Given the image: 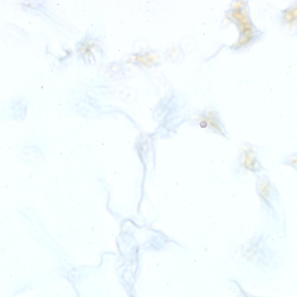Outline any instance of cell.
<instances>
[{"instance_id": "3", "label": "cell", "mask_w": 297, "mask_h": 297, "mask_svg": "<svg viewBox=\"0 0 297 297\" xmlns=\"http://www.w3.org/2000/svg\"><path fill=\"white\" fill-rule=\"evenodd\" d=\"M200 125L201 127L204 128L207 127V123L204 121H202L200 123Z\"/></svg>"}, {"instance_id": "2", "label": "cell", "mask_w": 297, "mask_h": 297, "mask_svg": "<svg viewBox=\"0 0 297 297\" xmlns=\"http://www.w3.org/2000/svg\"><path fill=\"white\" fill-rule=\"evenodd\" d=\"M296 153H292L286 156L283 160V164L291 166L296 169Z\"/></svg>"}, {"instance_id": "1", "label": "cell", "mask_w": 297, "mask_h": 297, "mask_svg": "<svg viewBox=\"0 0 297 297\" xmlns=\"http://www.w3.org/2000/svg\"><path fill=\"white\" fill-rule=\"evenodd\" d=\"M242 155L244 159L243 165L246 168L253 171L259 170L261 168L262 166L260 162L254 156L253 153L250 148H248V151L246 150L244 151Z\"/></svg>"}]
</instances>
